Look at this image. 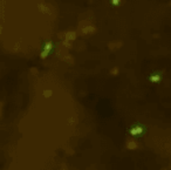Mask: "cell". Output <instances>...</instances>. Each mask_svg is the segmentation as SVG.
Returning a JSON list of instances; mask_svg holds the SVG:
<instances>
[]
</instances>
